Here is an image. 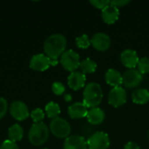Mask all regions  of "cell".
Returning a JSON list of instances; mask_svg holds the SVG:
<instances>
[{"instance_id": "6da1fadb", "label": "cell", "mask_w": 149, "mask_h": 149, "mask_svg": "<svg viewBox=\"0 0 149 149\" xmlns=\"http://www.w3.org/2000/svg\"><path fill=\"white\" fill-rule=\"evenodd\" d=\"M67 45L65 37L60 33L49 36L44 42V51L46 56L52 59H58L65 52Z\"/></svg>"}, {"instance_id": "7a4b0ae2", "label": "cell", "mask_w": 149, "mask_h": 149, "mask_svg": "<svg viewBox=\"0 0 149 149\" xmlns=\"http://www.w3.org/2000/svg\"><path fill=\"white\" fill-rule=\"evenodd\" d=\"M103 100V91L97 82L88 83L83 91V103L87 108L99 107Z\"/></svg>"}, {"instance_id": "3957f363", "label": "cell", "mask_w": 149, "mask_h": 149, "mask_svg": "<svg viewBox=\"0 0 149 149\" xmlns=\"http://www.w3.org/2000/svg\"><path fill=\"white\" fill-rule=\"evenodd\" d=\"M49 138V128L44 122L35 123L29 130L28 139L34 146L43 145Z\"/></svg>"}, {"instance_id": "277c9868", "label": "cell", "mask_w": 149, "mask_h": 149, "mask_svg": "<svg viewBox=\"0 0 149 149\" xmlns=\"http://www.w3.org/2000/svg\"><path fill=\"white\" fill-rule=\"evenodd\" d=\"M50 130L55 137L59 139H66L70 136L72 128L67 120L63 118L57 117L52 120L50 123Z\"/></svg>"}, {"instance_id": "5b68a950", "label": "cell", "mask_w": 149, "mask_h": 149, "mask_svg": "<svg viewBox=\"0 0 149 149\" xmlns=\"http://www.w3.org/2000/svg\"><path fill=\"white\" fill-rule=\"evenodd\" d=\"M80 58L78 52L73 50H67L60 56V63L65 70L75 72L80 65Z\"/></svg>"}, {"instance_id": "8992f818", "label": "cell", "mask_w": 149, "mask_h": 149, "mask_svg": "<svg viewBox=\"0 0 149 149\" xmlns=\"http://www.w3.org/2000/svg\"><path fill=\"white\" fill-rule=\"evenodd\" d=\"M109 147L110 138L105 132H95L87 139L88 149H108Z\"/></svg>"}, {"instance_id": "52a82bcc", "label": "cell", "mask_w": 149, "mask_h": 149, "mask_svg": "<svg viewBox=\"0 0 149 149\" xmlns=\"http://www.w3.org/2000/svg\"><path fill=\"white\" fill-rule=\"evenodd\" d=\"M108 104L113 107H120L126 104L127 100V93L124 87L117 86L112 88L108 93Z\"/></svg>"}, {"instance_id": "ba28073f", "label": "cell", "mask_w": 149, "mask_h": 149, "mask_svg": "<svg viewBox=\"0 0 149 149\" xmlns=\"http://www.w3.org/2000/svg\"><path fill=\"white\" fill-rule=\"evenodd\" d=\"M143 80V75L138 69H128L122 75V85L127 88H135L141 85Z\"/></svg>"}, {"instance_id": "9c48e42d", "label": "cell", "mask_w": 149, "mask_h": 149, "mask_svg": "<svg viewBox=\"0 0 149 149\" xmlns=\"http://www.w3.org/2000/svg\"><path fill=\"white\" fill-rule=\"evenodd\" d=\"M111 38L105 32H96L91 38V45L98 52H106L111 46Z\"/></svg>"}, {"instance_id": "30bf717a", "label": "cell", "mask_w": 149, "mask_h": 149, "mask_svg": "<svg viewBox=\"0 0 149 149\" xmlns=\"http://www.w3.org/2000/svg\"><path fill=\"white\" fill-rule=\"evenodd\" d=\"M140 58L138 53L132 49H126L120 53V61L122 65L127 69H134L138 63Z\"/></svg>"}, {"instance_id": "8fae6325", "label": "cell", "mask_w": 149, "mask_h": 149, "mask_svg": "<svg viewBox=\"0 0 149 149\" xmlns=\"http://www.w3.org/2000/svg\"><path fill=\"white\" fill-rule=\"evenodd\" d=\"M10 113L14 119L20 121L25 120L29 116L27 106L20 100H16L11 103L10 107Z\"/></svg>"}, {"instance_id": "7c38bea8", "label": "cell", "mask_w": 149, "mask_h": 149, "mask_svg": "<svg viewBox=\"0 0 149 149\" xmlns=\"http://www.w3.org/2000/svg\"><path fill=\"white\" fill-rule=\"evenodd\" d=\"M51 65V58L43 53L34 55L30 61V67L35 71L44 72Z\"/></svg>"}, {"instance_id": "4fadbf2b", "label": "cell", "mask_w": 149, "mask_h": 149, "mask_svg": "<svg viewBox=\"0 0 149 149\" xmlns=\"http://www.w3.org/2000/svg\"><path fill=\"white\" fill-rule=\"evenodd\" d=\"M64 149H88L87 141L81 135H70L65 140Z\"/></svg>"}, {"instance_id": "5bb4252c", "label": "cell", "mask_w": 149, "mask_h": 149, "mask_svg": "<svg viewBox=\"0 0 149 149\" xmlns=\"http://www.w3.org/2000/svg\"><path fill=\"white\" fill-rule=\"evenodd\" d=\"M86 75L81 72H72L68 76L67 83L71 89L73 91H78L81 88H83L86 85Z\"/></svg>"}, {"instance_id": "9a60e30c", "label": "cell", "mask_w": 149, "mask_h": 149, "mask_svg": "<svg viewBox=\"0 0 149 149\" xmlns=\"http://www.w3.org/2000/svg\"><path fill=\"white\" fill-rule=\"evenodd\" d=\"M120 17L119 8L109 3L101 10V17L103 21L107 24H113L116 23Z\"/></svg>"}, {"instance_id": "2e32d148", "label": "cell", "mask_w": 149, "mask_h": 149, "mask_svg": "<svg viewBox=\"0 0 149 149\" xmlns=\"http://www.w3.org/2000/svg\"><path fill=\"white\" fill-rule=\"evenodd\" d=\"M67 113L72 119H82L86 117L88 113V108L83 102H75L68 107Z\"/></svg>"}, {"instance_id": "e0dca14e", "label": "cell", "mask_w": 149, "mask_h": 149, "mask_svg": "<svg viewBox=\"0 0 149 149\" xmlns=\"http://www.w3.org/2000/svg\"><path fill=\"white\" fill-rule=\"evenodd\" d=\"M106 118L105 112L100 107H93L88 110V113L86 115L87 121L93 126L100 125Z\"/></svg>"}, {"instance_id": "ac0fdd59", "label": "cell", "mask_w": 149, "mask_h": 149, "mask_svg": "<svg viewBox=\"0 0 149 149\" xmlns=\"http://www.w3.org/2000/svg\"><path fill=\"white\" fill-rule=\"evenodd\" d=\"M105 80L107 85L111 86L113 88L117 86H121L122 85V75L121 73L113 68H110L107 71L105 74Z\"/></svg>"}, {"instance_id": "d6986e66", "label": "cell", "mask_w": 149, "mask_h": 149, "mask_svg": "<svg viewBox=\"0 0 149 149\" xmlns=\"http://www.w3.org/2000/svg\"><path fill=\"white\" fill-rule=\"evenodd\" d=\"M132 100L137 105H146L149 102V91L146 88H138L132 93Z\"/></svg>"}, {"instance_id": "ffe728a7", "label": "cell", "mask_w": 149, "mask_h": 149, "mask_svg": "<svg viewBox=\"0 0 149 149\" xmlns=\"http://www.w3.org/2000/svg\"><path fill=\"white\" fill-rule=\"evenodd\" d=\"M8 136L9 140L13 142L21 141L24 136V130L22 127H20L18 124H14L10 127L8 130Z\"/></svg>"}, {"instance_id": "44dd1931", "label": "cell", "mask_w": 149, "mask_h": 149, "mask_svg": "<svg viewBox=\"0 0 149 149\" xmlns=\"http://www.w3.org/2000/svg\"><path fill=\"white\" fill-rule=\"evenodd\" d=\"M79 68L81 70V72H83L85 75L86 74H91V73L95 72V71L97 69V64L93 59L87 58H85L84 60H82L80 62Z\"/></svg>"}, {"instance_id": "7402d4cb", "label": "cell", "mask_w": 149, "mask_h": 149, "mask_svg": "<svg viewBox=\"0 0 149 149\" xmlns=\"http://www.w3.org/2000/svg\"><path fill=\"white\" fill-rule=\"evenodd\" d=\"M45 113L48 118L53 120L60 114V107L57 103L51 101L45 106Z\"/></svg>"}, {"instance_id": "603a6c76", "label": "cell", "mask_w": 149, "mask_h": 149, "mask_svg": "<svg viewBox=\"0 0 149 149\" xmlns=\"http://www.w3.org/2000/svg\"><path fill=\"white\" fill-rule=\"evenodd\" d=\"M76 45L80 49H86L91 45V38L86 34H83L76 38Z\"/></svg>"}, {"instance_id": "cb8c5ba5", "label": "cell", "mask_w": 149, "mask_h": 149, "mask_svg": "<svg viewBox=\"0 0 149 149\" xmlns=\"http://www.w3.org/2000/svg\"><path fill=\"white\" fill-rule=\"evenodd\" d=\"M138 67V71L143 75V74H147L149 72V58L147 57H143L141 58H140L139 63L137 65Z\"/></svg>"}, {"instance_id": "d4e9b609", "label": "cell", "mask_w": 149, "mask_h": 149, "mask_svg": "<svg viewBox=\"0 0 149 149\" xmlns=\"http://www.w3.org/2000/svg\"><path fill=\"white\" fill-rule=\"evenodd\" d=\"M31 117L32 119V120L35 123H39L42 122V120L45 118V113L43 112L42 109L40 108H36L35 110H33L31 113Z\"/></svg>"}, {"instance_id": "484cf974", "label": "cell", "mask_w": 149, "mask_h": 149, "mask_svg": "<svg viewBox=\"0 0 149 149\" xmlns=\"http://www.w3.org/2000/svg\"><path fill=\"white\" fill-rule=\"evenodd\" d=\"M52 90L56 95H62L65 91V87L61 82H54L52 86Z\"/></svg>"}, {"instance_id": "4316f807", "label": "cell", "mask_w": 149, "mask_h": 149, "mask_svg": "<svg viewBox=\"0 0 149 149\" xmlns=\"http://www.w3.org/2000/svg\"><path fill=\"white\" fill-rule=\"evenodd\" d=\"M90 3L99 10H103L106 6H107L110 3L109 0H90Z\"/></svg>"}, {"instance_id": "83f0119b", "label": "cell", "mask_w": 149, "mask_h": 149, "mask_svg": "<svg viewBox=\"0 0 149 149\" xmlns=\"http://www.w3.org/2000/svg\"><path fill=\"white\" fill-rule=\"evenodd\" d=\"M7 108H8V104L6 100L4 98L0 97V120L3 119V116L5 115L7 112Z\"/></svg>"}, {"instance_id": "f1b7e54d", "label": "cell", "mask_w": 149, "mask_h": 149, "mask_svg": "<svg viewBox=\"0 0 149 149\" xmlns=\"http://www.w3.org/2000/svg\"><path fill=\"white\" fill-rule=\"evenodd\" d=\"M0 149H19L18 146L17 145L16 142H13L10 140H6L4 141L1 146H0Z\"/></svg>"}, {"instance_id": "f546056e", "label": "cell", "mask_w": 149, "mask_h": 149, "mask_svg": "<svg viewBox=\"0 0 149 149\" xmlns=\"http://www.w3.org/2000/svg\"><path fill=\"white\" fill-rule=\"evenodd\" d=\"M129 3H130L129 0H112V1H110V3L114 5V6H116L117 8L124 7L127 4H128Z\"/></svg>"}, {"instance_id": "4dcf8cb0", "label": "cell", "mask_w": 149, "mask_h": 149, "mask_svg": "<svg viewBox=\"0 0 149 149\" xmlns=\"http://www.w3.org/2000/svg\"><path fill=\"white\" fill-rule=\"evenodd\" d=\"M123 149H141V148H140V146H139L137 143H135V142H134V141H129V142H127V143L125 145V147H124V148Z\"/></svg>"}, {"instance_id": "1f68e13d", "label": "cell", "mask_w": 149, "mask_h": 149, "mask_svg": "<svg viewBox=\"0 0 149 149\" xmlns=\"http://www.w3.org/2000/svg\"><path fill=\"white\" fill-rule=\"evenodd\" d=\"M65 100L67 101V102L71 101V100H72V96H71L70 94H66V95L65 96Z\"/></svg>"}, {"instance_id": "d6a6232c", "label": "cell", "mask_w": 149, "mask_h": 149, "mask_svg": "<svg viewBox=\"0 0 149 149\" xmlns=\"http://www.w3.org/2000/svg\"><path fill=\"white\" fill-rule=\"evenodd\" d=\"M148 141H149V132H148Z\"/></svg>"}, {"instance_id": "836d02e7", "label": "cell", "mask_w": 149, "mask_h": 149, "mask_svg": "<svg viewBox=\"0 0 149 149\" xmlns=\"http://www.w3.org/2000/svg\"><path fill=\"white\" fill-rule=\"evenodd\" d=\"M42 149H48V148H42Z\"/></svg>"}]
</instances>
